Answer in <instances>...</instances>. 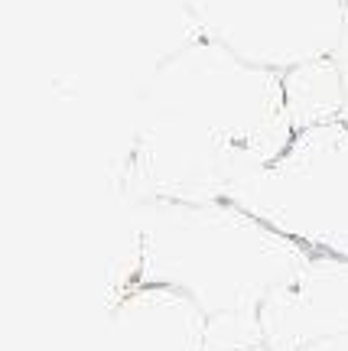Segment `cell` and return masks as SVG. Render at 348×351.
I'll return each instance as SVG.
<instances>
[{"label":"cell","mask_w":348,"mask_h":351,"mask_svg":"<svg viewBox=\"0 0 348 351\" xmlns=\"http://www.w3.org/2000/svg\"><path fill=\"white\" fill-rule=\"evenodd\" d=\"M270 351H303L348 335V261L325 251L312 257L257 309Z\"/></svg>","instance_id":"5"},{"label":"cell","mask_w":348,"mask_h":351,"mask_svg":"<svg viewBox=\"0 0 348 351\" xmlns=\"http://www.w3.org/2000/svg\"><path fill=\"white\" fill-rule=\"evenodd\" d=\"M283 75L196 36L170 52L137 98L121 163L130 202H222L290 150Z\"/></svg>","instance_id":"1"},{"label":"cell","mask_w":348,"mask_h":351,"mask_svg":"<svg viewBox=\"0 0 348 351\" xmlns=\"http://www.w3.org/2000/svg\"><path fill=\"white\" fill-rule=\"evenodd\" d=\"M205 351H270L257 315H211L205 328Z\"/></svg>","instance_id":"8"},{"label":"cell","mask_w":348,"mask_h":351,"mask_svg":"<svg viewBox=\"0 0 348 351\" xmlns=\"http://www.w3.org/2000/svg\"><path fill=\"white\" fill-rule=\"evenodd\" d=\"M209 315L170 287H134L108 309V351H205Z\"/></svg>","instance_id":"6"},{"label":"cell","mask_w":348,"mask_h":351,"mask_svg":"<svg viewBox=\"0 0 348 351\" xmlns=\"http://www.w3.org/2000/svg\"><path fill=\"white\" fill-rule=\"evenodd\" d=\"M303 351H348V335H338V339H329V341H319V345H310Z\"/></svg>","instance_id":"9"},{"label":"cell","mask_w":348,"mask_h":351,"mask_svg":"<svg viewBox=\"0 0 348 351\" xmlns=\"http://www.w3.org/2000/svg\"><path fill=\"white\" fill-rule=\"evenodd\" d=\"M342 56H348V0H345V43H342Z\"/></svg>","instance_id":"11"},{"label":"cell","mask_w":348,"mask_h":351,"mask_svg":"<svg viewBox=\"0 0 348 351\" xmlns=\"http://www.w3.org/2000/svg\"><path fill=\"white\" fill-rule=\"evenodd\" d=\"M199 36L270 72L342 52L345 0H183Z\"/></svg>","instance_id":"4"},{"label":"cell","mask_w":348,"mask_h":351,"mask_svg":"<svg viewBox=\"0 0 348 351\" xmlns=\"http://www.w3.org/2000/svg\"><path fill=\"white\" fill-rule=\"evenodd\" d=\"M283 91L297 134L310 127L336 124L345 104V78H342L338 52L283 72Z\"/></svg>","instance_id":"7"},{"label":"cell","mask_w":348,"mask_h":351,"mask_svg":"<svg viewBox=\"0 0 348 351\" xmlns=\"http://www.w3.org/2000/svg\"><path fill=\"white\" fill-rule=\"evenodd\" d=\"M231 202L312 251L348 261V124L299 130L290 150Z\"/></svg>","instance_id":"3"},{"label":"cell","mask_w":348,"mask_h":351,"mask_svg":"<svg viewBox=\"0 0 348 351\" xmlns=\"http://www.w3.org/2000/svg\"><path fill=\"white\" fill-rule=\"evenodd\" d=\"M338 62H342V78H345V104H342V117H338V121H345L348 124V56L338 52Z\"/></svg>","instance_id":"10"},{"label":"cell","mask_w":348,"mask_h":351,"mask_svg":"<svg viewBox=\"0 0 348 351\" xmlns=\"http://www.w3.org/2000/svg\"><path fill=\"white\" fill-rule=\"evenodd\" d=\"M127 267L111 276L108 309L134 287H170L209 315H257L264 300L312 257L231 199L130 202Z\"/></svg>","instance_id":"2"}]
</instances>
